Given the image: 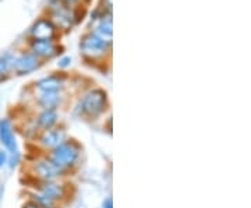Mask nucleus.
<instances>
[{
	"label": "nucleus",
	"instance_id": "1",
	"mask_svg": "<svg viewBox=\"0 0 251 208\" xmlns=\"http://www.w3.org/2000/svg\"><path fill=\"white\" fill-rule=\"evenodd\" d=\"M112 42H108L105 39H102L95 32H90L87 35L82 36L80 44L81 53L85 57L90 59H98V57H103L105 54L110 51Z\"/></svg>",
	"mask_w": 251,
	"mask_h": 208
},
{
	"label": "nucleus",
	"instance_id": "2",
	"mask_svg": "<svg viewBox=\"0 0 251 208\" xmlns=\"http://www.w3.org/2000/svg\"><path fill=\"white\" fill-rule=\"evenodd\" d=\"M108 106V97L106 92L102 90L90 91L80 102L81 112L91 118L99 116Z\"/></svg>",
	"mask_w": 251,
	"mask_h": 208
},
{
	"label": "nucleus",
	"instance_id": "3",
	"mask_svg": "<svg viewBox=\"0 0 251 208\" xmlns=\"http://www.w3.org/2000/svg\"><path fill=\"white\" fill-rule=\"evenodd\" d=\"M78 156H80V147L75 143L67 141L54 148L53 154H52V162L64 169V168H70L77 162Z\"/></svg>",
	"mask_w": 251,
	"mask_h": 208
},
{
	"label": "nucleus",
	"instance_id": "4",
	"mask_svg": "<svg viewBox=\"0 0 251 208\" xmlns=\"http://www.w3.org/2000/svg\"><path fill=\"white\" fill-rule=\"evenodd\" d=\"M0 143L6 148L7 154H18L17 140H16L14 130H13V125H11L9 119H1L0 120Z\"/></svg>",
	"mask_w": 251,
	"mask_h": 208
},
{
	"label": "nucleus",
	"instance_id": "5",
	"mask_svg": "<svg viewBox=\"0 0 251 208\" xmlns=\"http://www.w3.org/2000/svg\"><path fill=\"white\" fill-rule=\"evenodd\" d=\"M39 67H41L39 57H36L34 53H24L16 59L14 72L17 73V76H25V74L35 72Z\"/></svg>",
	"mask_w": 251,
	"mask_h": 208
},
{
	"label": "nucleus",
	"instance_id": "6",
	"mask_svg": "<svg viewBox=\"0 0 251 208\" xmlns=\"http://www.w3.org/2000/svg\"><path fill=\"white\" fill-rule=\"evenodd\" d=\"M29 32H31V35L34 36V39H39V41L53 39L54 34H56V26H54L52 20L41 18L32 26Z\"/></svg>",
	"mask_w": 251,
	"mask_h": 208
},
{
	"label": "nucleus",
	"instance_id": "7",
	"mask_svg": "<svg viewBox=\"0 0 251 208\" xmlns=\"http://www.w3.org/2000/svg\"><path fill=\"white\" fill-rule=\"evenodd\" d=\"M31 49L36 57H39V59H52L60 53L59 46L56 45L52 39H46V41L34 39L31 44Z\"/></svg>",
	"mask_w": 251,
	"mask_h": 208
},
{
	"label": "nucleus",
	"instance_id": "8",
	"mask_svg": "<svg viewBox=\"0 0 251 208\" xmlns=\"http://www.w3.org/2000/svg\"><path fill=\"white\" fill-rule=\"evenodd\" d=\"M35 172L46 182H50L59 178L63 173V169L52 161H39L35 165Z\"/></svg>",
	"mask_w": 251,
	"mask_h": 208
},
{
	"label": "nucleus",
	"instance_id": "9",
	"mask_svg": "<svg viewBox=\"0 0 251 208\" xmlns=\"http://www.w3.org/2000/svg\"><path fill=\"white\" fill-rule=\"evenodd\" d=\"M95 34L100 36L102 39L112 42V11L110 13H103L99 17V23L95 29Z\"/></svg>",
	"mask_w": 251,
	"mask_h": 208
},
{
	"label": "nucleus",
	"instance_id": "10",
	"mask_svg": "<svg viewBox=\"0 0 251 208\" xmlns=\"http://www.w3.org/2000/svg\"><path fill=\"white\" fill-rule=\"evenodd\" d=\"M36 85L42 92H60L64 85V78L59 76H49L42 78Z\"/></svg>",
	"mask_w": 251,
	"mask_h": 208
},
{
	"label": "nucleus",
	"instance_id": "11",
	"mask_svg": "<svg viewBox=\"0 0 251 208\" xmlns=\"http://www.w3.org/2000/svg\"><path fill=\"white\" fill-rule=\"evenodd\" d=\"M64 138H66V134L63 130H46L42 138H41V141L45 147L56 148L62 143H64Z\"/></svg>",
	"mask_w": 251,
	"mask_h": 208
},
{
	"label": "nucleus",
	"instance_id": "12",
	"mask_svg": "<svg viewBox=\"0 0 251 208\" xmlns=\"http://www.w3.org/2000/svg\"><path fill=\"white\" fill-rule=\"evenodd\" d=\"M16 59H17V56L11 52H4L0 54V77L1 78L4 76H9L10 73L14 70Z\"/></svg>",
	"mask_w": 251,
	"mask_h": 208
},
{
	"label": "nucleus",
	"instance_id": "13",
	"mask_svg": "<svg viewBox=\"0 0 251 208\" xmlns=\"http://www.w3.org/2000/svg\"><path fill=\"white\" fill-rule=\"evenodd\" d=\"M41 190H42V194L46 196V197H49L50 200H57V199H62L63 194H64V189H63V186L60 184H56L53 182H46L42 184V187H41Z\"/></svg>",
	"mask_w": 251,
	"mask_h": 208
},
{
	"label": "nucleus",
	"instance_id": "14",
	"mask_svg": "<svg viewBox=\"0 0 251 208\" xmlns=\"http://www.w3.org/2000/svg\"><path fill=\"white\" fill-rule=\"evenodd\" d=\"M57 122V112L56 109H45L39 118H38V125L45 129V130H49L50 127H53Z\"/></svg>",
	"mask_w": 251,
	"mask_h": 208
},
{
	"label": "nucleus",
	"instance_id": "15",
	"mask_svg": "<svg viewBox=\"0 0 251 208\" xmlns=\"http://www.w3.org/2000/svg\"><path fill=\"white\" fill-rule=\"evenodd\" d=\"M60 92H42L39 104L42 105V108L45 109H56V106L60 104Z\"/></svg>",
	"mask_w": 251,
	"mask_h": 208
},
{
	"label": "nucleus",
	"instance_id": "16",
	"mask_svg": "<svg viewBox=\"0 0 251 208\" xmlns=\"http://www.w3.org/2000/svg\"><path fill=\"white\" fill-rule=\"evenodd\" d=\"M35 200L38 201V203H36L38 206H44V207H48V208H50L52 206H53V200H50L49 197L44 196V194H38V196L35 197Z\"/></svg>",
	"mask_w": 251,
	"mask_h": 208
},
{
	"label": "nucleus",
	"instance_id": "17",
	"mask_svg": "<svg viewBox=\"0 0 251 208\" xmlns=\"http://www.w3.org/2000/svg\"><path fill=\"white\" fill-rule=\"evenodd\" d=\"M7 161H9V154L6 151H1L0 150V169L7 163Z\"/></svg>",
	"mask_w": 251,
	"mask_h": 208
},
{
	"label": "nucleus",
	"instance_id": "18",
	"mask_svg": "<svg viewBox=\"0 0 251 208\" xmlns=\"http://www.w3.org/2000/svg\"><path fill=\"white\" fill-rule=\"evenodd\" d=\"M70 63H72V59H70V57H64V59H62V60L59 62V66H60V67H67Z\"/></svg>",
	"mask_w": 251,
	"mask_h": 208
},
{
	"label": "nucleus",
	"instance_id": "19",
	"mask_svg": "<svg viewBox=\"0 0 251 208\" xmlns=\"http://www.w3.org/2000/svg\"><path fill=\"white\" fill-rule=\"evenodd\" d=\"M23 208H42L41 206H38L36 203H34V201H29V203H27L25 206Z\"/></svg>",
	"mask_w": 251,
	"mask_h": 208
},
{
	"label": "nucleus",
	"instance_id": "20",
	"mask_svg": "<svg viewBox=\"0 0 251 208\" xmlns=\"http://www.w3.org/2000/svg\"><path fill=\"white\" fill-rule=\"evenodd\" d=\"M102 208H113V204H112V199L105 200V203H103Z\"/></svg>",
	"mask_w": 251,
	"mask_h": 208
},
{
	"label": "nucleus",
	"instance_id": "21",
	"mask_svg": "<svg viewBox=\"0 0 251 208\" xmlns=\"http://www.w3.org/2000/svg\"><path fill=\"white\" fill-rule=\"evenodd\" d=\"M63 3H66V4H72V3H75V1H78V0H60Z\"/></svg>",
	"mask_w": 251,
	"mask_h": 208
}]
</instances>
